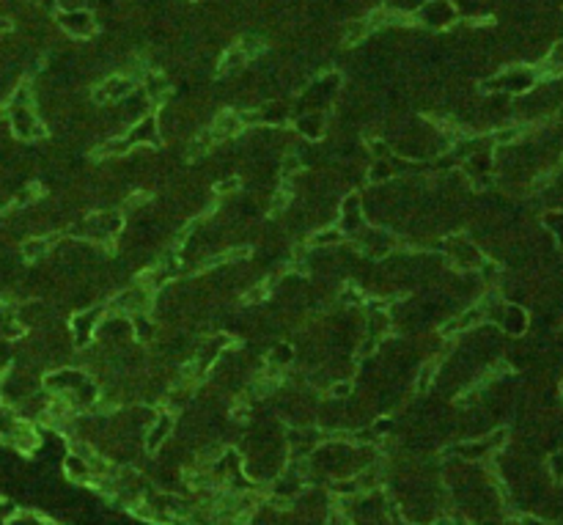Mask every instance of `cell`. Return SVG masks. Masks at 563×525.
<instances>
[{
  "mask_svg": "<svg viewBox=\"0 0 563 525\" xmlns=\"http://www.w3.org/2000/svg\"><path fill=\"white\" fill-rule=\"evenodd\" d=\"M374 28H377V25H374L371 17H365V20H355V22L346 25V31H344V41H346V44H358V41H363L365 36L374 31Z\"/></svg>",
  "mask_w": 563,
  "mask_h": 525,
  "instance_id": "277c9868",
  "label": "cell"
},
{
  "mask_svg": "<svg viewBox=\"0 0 563 525\" xmlns=\"http://www.w3.org/2000/svg\"><path fill=\"white\" fill-rule=\"evenodd\" d=\"M44 248H47V242H44V239H34L31 245H25V256H28V259L41 256V253H44Z\"/></svg>",
  "mask_w": 563,
  "mask_h": 525,
  "instance_id": "8992f818",
  "label": "cell"
},
{
  "mask_svg": "<svg viewBox=\"0 0 563 525\" xmlns=\"http://www.w3.org/2000/svg\"><path fill=\"white\" fill-rule=\"evenodd\" d=\"M520 523H522V525H544L541 520H536V517H522Z\"/></svg>",
  "mask_w": 563,
  "mask_h": 525,
  "instance_id": "ba28073f",
  "label": "cell"
},
{
  "mask_svg": "<svg viewBox=\"0 0 563 525\" xmlns=\"http://www.w3.org/2000/svg\"><path fill=\"white\" fill-rule=\"evenodd\" d=\"M250 58L242 53V47L236 44L231 50H226V55H223V61H220V69H217V74H231L236 69H242V66L247 64Z\"/></svg>",
  "mask_w": 563,
  "mask_h": 525,
  "instance_id": "5b68a950",
  "label": "cell"
},
{
  "mask_svg": "<svg viewBox=\"0 0 563 525\" xmlns=\"http://www.w3.org/2000/svg\"><path fill=\"white\" fill-rule=\"evenodd\" d=\"M332 394H349V385H335V391Z\"/></svg>",
  "mask_w": 563,
  "mask_h": 525,
  "instance_id": "9c48e42d",
  "label": "cell"
},
{
  "mask_svg": "<svg viewBox=\"0 0 563 525\" xmlns=\"http://www.w3.org/2000/svg\"><path fill=\"white\" fill-rule=\"evenodd\" d=\"M130 86H133V83H130L127 77H110V80H104V86H102L100 91H97V99H100V102H102V99L107 102V99L124 97V94L130 91Z\"/></svg>",
  "mask_w": 563,
  "mask_h": 525,
  "instance_id": "3957f363",
  "label": "cell"
},
{
  "mask_svg": "<svg viewBox=\"0 0 563 525\" xmlns=\"http://www.w3.org/2000/svg\"><path fill=\"white\" fill-rule=\"evenodd\" d=\"M421 20H423L426 25H448V22L454 20V8H451V3H445V0H431V3H426V6L421 8Z\"/></svg>",
  "mask_w": 563,
  "mask_h": 525,
  "instance_id": "7a4b0ae2",
  "label": "cell"
},
{
  "mask_svg": "<svg viewBox=\"0 0 563 525\" xmlns=\"http://www.w3.org/2000/svg\"><path fill=\"white\" fill-rule=\"evenodd\" d=\"M58 20H61V28L69 36H77V39H86V36H91L97 31V22H94L91 11H86V8H69Z\"/></svg>",
  "mask_w": 563,
  "mask_h": 525,
  "instance_id": "6da1fadb",
  "label": "cell"
},
{
  "mask_svg": "<svg viewBox=\"0 0 563 525\" xmlns=\"http://www.w3.org/2000/svg\"><path fill=\"white\" fill-rule=\"evenodd\" d=\"M517 132H520V130H514V127H511V130H503L500 135H497V140H500V143H508V140H514V138H517Z\"/></svg>",
  "mask_w": 563,
  "mask_h": 525,
  "instance_id": "52a82bcc",
  "label": "cell"
}]
</instances>
